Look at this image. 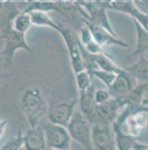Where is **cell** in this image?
Wrapping results in <instances>:
<instances>
[{"label": "cell", "instance_id": "obj_1", "mask_svg": "<svg viewBox=\"0 0 148 150\" xmlns=\"http://www.w3.org/2000/svg\"><path fill=\"white\" fill-rule=\"evenodd\" d=\"M21 107L30 127L40 125L43 122V117L48 116V102L45 101L40 88L36 85L29 86L23 93Z\"/></svg>", "mask_w": 148, "mask_h": 150}, {"label": "cell", "instance_id": "obj_2", "mask_svg": "<svg viewBox=\"0 0 148 150\" xmlns=\"http://www.w3.org/2000/svg\"><path fill=\"white\" fill-rule=\"evenodd\" d=\"M59 10L57 14L59 15L61 22L76 30L78 34L80 33L82 27L85 26V22L88 21V13L82 7L79 1H56Z\"/></svg>", "mask_w": 148, "mask_h": 150}, {"label": "cell", "instance_id": "obj_3", "mask_svg": "<svg viewBox=\"0 0 148 150\" xmlns=\"http://www.w3.org/2000/svg\"><path fill=\"white\" fill-rule=\"evenodd\" d=\"M71 138L80 144L85 150H94L92 139V124L80 110L75 112L71 123L67 127Z\"/></svg>", "mask_w": 148, "mask_h": 150}, {"label": "cell", "instance_id": "obj_4", "mask_svg": "<svg viewBox=\"0 0 148 150\" xmlns=\"http://www.w3.org/2000/svg\"><path fill=\"white\" fill-rule=\"evenodd\" d=\"M1 40L3 41V49L1 50V60L6 67L12 65L13 58L17 50L23 49L27 52L33 53V49L26 41L25 34L12 30L1 34Z\"/></svg>", "mask_w": 148, "mask_h": 150}, {"label": "cell", "instance_id": "obj_5", "mask_svg": "<svg viewBox=\"0 0 148 150\" xmlns=\"http://www.w3.org/2000/svg\"><path fill=\"white\" fill-rule=\"evenodd\" d=\"M45 134L47 149L52 150H71V136L67 127L53 124L50 121L41 123Z\"/></svg>", "mask_w": 148, "mask_h": 150}, {"label": "cell", "instance_id": "obj_6", "mask_svg": "<svg viewBox=\"0 0 148 150\" xmlns=\"http://www.w3.org/2000/svg\"><path fill=\"white\" fill-rule=\"evenodd\" d=\"M78 102L79 100L73 99V100L57 102L55 105H49V112L47 119L53 124L68 127L75 112L77 111L76 107H77Z\"/></svg>", "mask_w": 148, "mask_h": 150}, {"label": "cell", "instance_id": "obj_7", "mask_svg": "<svg viewBox=\"0 0 148 150\" xmlns=\"http://www.w3.org/2000/svg\"><path fill=\"white\" fill-rule=\"evenodd\" d=\"M83 9L88 13V22L98 25L105 30L116 34L115 30L107 16V9L104 6L103 1H79Z\"/></svg>", "mask_w": 148, "mask_h": 150}, {"label": "cell", "instance_id": "obj_8", "mask_svg": "<svg viewBox=\"0 0 148 150\" xmlns=\"http://www.w3.org/2000/svg\"><path fill=\"white\" fill-rule=\"evenodd\" d=\"M124 107L126 105L122 98H111L106 103L98 105L96 108V116L94 124L112 125L117 121Z\"/></svg>", "mask_w": 148, "mask_h": 150}, {"label": "cell", "instance_id": "obj_9", "mask_svg": "<svg viewBox=\"0 0 148 150\" xmlns=\"http://www.w3.org/2000/svg\"><path fill=\"white\" fill-rule=\"evenodd\" d=\"M92 139L94 150H117L112 125H92Z\"/></svg>", "mask_w": 148, "mask_h": 150}, {"label": "cell", "instance_id": "obj_10", "mask_svg": "<svg viewBox=\"0 0 148 150\" xmlns=\"http://www.w3.org/2000/svg\"><path fill=\"white\" fill-rule=\"evenodd\" d=\"M137 85L138 83L136 79L123 69L119 74H117L115 82L108 88V90L112 98H124Z\"/></svg>", "mask_w": 148, "mask_h": 150}, {"label": "cell", "instance_id": "obj_11", "mask_svg": "<svg viewBox=\"0 0 148 150\" xmlns=\"http://www.w3.org/2000/svg\"><path fill=\"white\" fill-rule=\"evenodd\" d=\"M85 24L88 25V27L91 30L94 40L96 41L101 47H103V48L107 47V46H119V47H124V48L129 47L128 42L121 39L118 35L112 34L109 30H105V28L98 26V25L92 24L88 21L85 22Z\"/></svg>", "mask_w": 148, "mask_h": 150}, {"label": "cell", "instance_id": "obj_12", "mask_svg": "<svg viewBox=\"0 0 148 150\" xmlns=\"http://www.w3.org/2000/svg\"><path fill=\"white\" fill-rule=\"evenodd\" d=\"M95 90L96 87L92 84L89 89L80 93L79 97V110L91 122L92 125L95 122L97 108V103L95 101Z\"/></svg>", "mask_w": 148, "mask_h": 150}, {"label": "cell", "instance_id": "obj_13", "mask_svg": "<svg viewBox=\"0 0 148 150\" xmlns=\"http://www.w3.org/2000/svg\"><path fill=\"white\" fill-rule=\"evenodd\" d=\"M1 34L13 30V22L22 13L19 1H1Z\"/></svg>", "mask_w": 148, "mask_h": 150}, {"label": "cell", "instance_id": "obj_14", "mask_svg": "<svg viewBox=\"0 0 148 150\" xmlns=\"http://www.w3.org/2000/svg\"><path fill=\"white\" fill-rule=\"evenodd\" d=\"M24 148L26 150L47 149L45 134L41 124L35 126V127H30L24 134Z\"/></svg>", "mask_w": 148, "mask_h": 150}, {"label": "cell", "instance_id": "obj_15", "mask_svg": "<svg viewBox=\"0 0 148 150\" xmlns=\"http://www.w3.org/2000/svg\"><path fill=\"white\" fill-rule=\"evenodd\" d=\"M129 74L136 79L138 84L148 85V58L145 56L140 57L135 63L124 68Z\"/></svg>", "mask_w": 148, "mask_h": 150}, {"label": "cell", "instance_id": "obj_16", "mask_svg": "<svg viewBox=\"0 0 148 150\" xmlns=\"http://www.w3.org/2000/svg\"><path fill=\"white\" fill-rule=\"evenodd\" d=\"M112 129L116 137V147L117 150H135L138 142L136 137L129 135L128 133L123 132L122 127L112 125Z\"/></svg>", "mask_w": 148, "mask_h": 150}, {"label": "cell", "instance_id": "obj_17", "mask_svg": "<svg viewBox=\"0 0 148 150\" xmlns=\"http://www.w3.org/2000/svg\"><path fill=\"white\" fill-rule=\"evenodd\" d=\"M136 30V46L133 53L131 54V58L134 57H142L148 53V32L141 26V24L133 20Z\"/></svg>", "mask_w": 148, "mask_h": 150}, {"label": "cell", "instance_id": "obj_18", "mask_svg": "<svg viewBox=\"0 0 148 150\" xmlns=\"http://www.w3.org/2000/svg\"><path fill=\"white\" fill-rule=\"evenodd\" d=\"M80 36V41H81V45L83 46V48L91 54H100V53H106L104 51V48L101 47L96 41L94 40V38L92 36V33L90 28L88 27V25L85 24V26L82 27V30L79 33Z\"/></svg>", "mask_w": 148, "mask_h": 150}, {"label": "cell", "instance_id": "obj_19", "mask_svg": "<svg viewBox=\"0 0 148 150\" xmlns=\"http://www.w3.org/2000/svg\"><path fill=\"white\" fill-rule=\"evenodd\" d=\"M59 7L56 1H26L25 9L23 12H57Z\"/></svg>", "mask_w": 148, "mask_h": 150}, {"label": "cell", "instance_id": "obj_20", "mask_svg": "<svg viewBox=\"0 0 148 150\" xmlns=\"http://www.w3.org/2000/svg\"><path fill=\"white\" fill-rule=\"evenodd\" d=\"M30 16H31L33 25L50 27L52 30H55L56 32H59V26L57 22L54 19H52L48 13H45V12H31Z\"/></svg>", "mask_w": 148, "mask_h": 150}, {"label": "cell", "instance_id": "obj_21", "mask_svg": "<svg viewBox=\"0 0 148 150\" xmlns=\"http://www.w3.org/2000/svg\"><path fill=\"white\" fill-rule=\"evenodd\" d=\"M95 62H96L97 68L100 70H104V71L112 72L116 74H119L122 71L123 69L119 68L118 65L111 60V58L108 56L107 53H100L95 56Z\"/></svg>", "mask_w": 148, "mask_h": 150}, {"label": "cell", "instance_id": "obj_22", "mask_svg": "<svg viewBox=\"0 0 148 150\" xmlns=\"http://www.w3.org/2000/svg\"><path fill=\"white\" fill-rule=\"evenodd\" d=\"M31 26H33V21H31L30 13H26V12H22L21 14L17 15L13 22V30L22 34H25Z\"/></svg>", "mask_w": 148, "mask_h": 150}, {"label": "cell", "instance_id": "obj_23", "mask_svg": "<svg viewBox=\"0 0 148 150\" xmlns=\"http://www.w3.org/2000/svg\"><path fill=\"white\" fill-rule=\"evenodd\" d=\"M76 76V83H77V87L79 93H83L87 89H89L91 85H92V75L90 72L85 71L80 72L79 74L75 75Z\"/></svg>", "mask_w": 148, "mask_h": 150}, {"label": "cell", "instance_id": "obj_24", "mask_svg": "<svg viewBox=\"0 0 148 150\" xmlns=\"http://www.w3.org/2000/svg\"><path fill=\"white\" fill-rule=\"evenodd\" d=\"M92 76L96 77L97 79H100L101 82L103 83L104 85L109 88V87L114 84L116 77H117V74L116 73H112V72H108V71H104V70H94V71L90 72Z\"/></svg>", "mask_w": 148, "mask_h": 150}, {"label": "cell", "instance_id": "obj_25", "mask_svg": "<svg viewBox=\"0 0 148 150\" xmlns=\"http://www.w3.org/2000/svg\"><path fill=\"white\" fill-rule=\"evenodd\" d=\"M129 15H131L132 20H135L136 22H138L141 24V26L148 32V13L142 11L141 9L135 4Z\"/></svg>", "mask_w": 148, "mask_h": 150}, {"label": "cell", "instance_id": "obj_26", "mask_svg": "<svg viewBox=\"0 0 148 150\" xmlns=\"http://www.w3.org/2000/svg\"><path fill=\"white\" fill-rule=\"evenodd\" d=\"M22 147H24V135L22 134V131L20 129L17 132V135L8 140L1 147V150H20Z\"/></svg>", "mask_w": 148, "mask_h": 150}, {"label": "cell", "instance_id": "obj_27", "mask_svg": "<svg viewBox=\"0 0 148 150\" xmlns=\"http://www.w3.org/2000/svg\"><path fill=\"white\" fill-rule=\"evenodd\" d=\"M111 95L108 89H103V88H96L95 90V101L97 105L106 103L111 99Z\"/></svg>", "mask_w": 148, "mask_h": 150}, {"label": "cell", "instance_id": "obj_28", "mask_svg": "<svg viewBox=\"0 0 148 150\" xmlns=\"http://www.w3.org/2000/svg\"><path fill=\"white\" fill-rule=\"evenodd\" d=\"M138 8H141L142 11L148 13V1H134Z\"/></svg>", "mask_w": 148, "mask_h": 150}, {"label": "cell", "instance_id": "obj_29", "mask_svg": "<svg viewBox=\"0 0 148 150\" xmlns=\"http://www.w3.org/2000/svg\"><path fill=\"white\" fill-rule=\"evenodd\" d=\"M140 112H145L148 114V105H141V108L138 109Z\"/></svg>", "mask_w": 148, "mask_h": 150}, {"label": "cell", "instance_id": "obj_30", "mask_svg": "<svg viewBox=\"0 0 148 150\" xmlns=\"http://www.w3.org/2000/svg\"><path fill=\"white\" fill-rule=\"evenodd\" d=\"M141 150H147V145L142 144V145H141Z\"/></svg>", "mask_w": 148, "mask_h": 150}, {"label": "cell", "instance_id": "obj_31", "mask_svg": "<svg viewBox=\"0 0 148 150\" xmlns=\"http://www.w3.org/2000/svg\"><path fill=\"white\" fill-rule=\"evenodd\" d=\"M148 105V98H145L144 101H143V105Z\"/></svg>", "mask_w": 148, "mask_h": 150}, {"label": "cell", "instance_id": "obj_32", "mask_svg": "<svg viewBox=\"0 0 148 150\" xmlns=\"http://www.w3.org/2000/svg\"><path fill=\"white\" fill-rule=\"evenodd\" d=\"M20 150H26V149H25V148H24V147H22V148H21V149H20Z\"/></svg>", "mask_w": 148, "mask_h": 150}, {"label": "cell", "instance_id": "obj_33", "mask_svg": "<svg viewBox=\"0 0 148 150\" xmlns=\"http://www.w3.org/2000/svg\"><path fill=\"white\" fill-rule=\"evenodd\" d=\"M45 150H52V149H45Z\"/></svg>", "mask_w": 148, "mask_h": 150}, {"label": "cell", "instance_id": "obj_34", "mask_svg": "<svg viewBox=\"0 0 148 150\" xmlns=\"http://www.w3.org/2000/svg\"><path fill=\"white\" fill-rule=\"evenodd\" d=\"M147 150H148V145H147Z\"/></svg>", "mask_w": 148, "mask_h": 150}]
</instances>
